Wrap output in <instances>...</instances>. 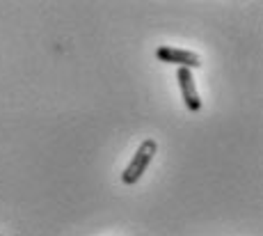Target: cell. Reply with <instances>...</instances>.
<instances>
[{
	"label": "cell",
	"mask_w": 263,
	"mask_h": 236,
	"mask_svg": "<svg viewBox=\"0 0 263 236\" xmlns=\"http://www.w3.org/2000/svg\"><path fill=\"white\" fill-rule=\"evenodd\" d=\"M156 149H158L156 140H151V138L142 140V144H140L138 152L133 154L130 163L126 165V170L121 172V181H124L126 186L138 184L140 179H142V174L146 172V168L151 165V160H154V156H156Z\"/></svg>",
	"instance_id": "cell-1"
},
{
	"label": "cell",
	"mask_w": 263,
	"mask_h": 236,
	"mask_svg": "<svg viewBox=\"0 0 263 236\" xmlns=\"http://www.w3.org/2000/svg\"><path fill=\"white\" fill-rule=\"evenodd\" d=\"M156 58L160 62H170V64H179L185 69H199L201 67V58L192 51H183V48H174V46H158L156 48Z\"/></svg>",
	"instance_id": "cell-2"
},
{
	"label": "cell",
	"mask_w": 263,
	"mask_h": 236,
	"mask_svg": "<svg viewBox=\"0 0 263 236\" xmlns=\"http://www.w3.org/2000/svg\"><path fill=\"white\" fill-rule=\"evenodd\" d=\"M176 78H179V85H181V94H183V103L190 113H199L201 110V99H199V92L195 87V78H192V71L185 67H179L176 71Z\"/></svg>",
	"instance_id": "cell-3"
}]
</instances>
